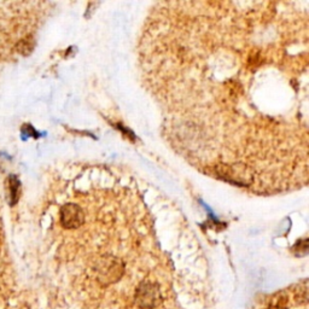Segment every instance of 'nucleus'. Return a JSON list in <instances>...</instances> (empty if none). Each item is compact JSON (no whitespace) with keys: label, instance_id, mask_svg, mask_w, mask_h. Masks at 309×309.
Returning a JSON list of instances; mask_svg holds the SVG:
<instances>
[{"label":"nucleus","instance_id":"nucleus-4","mask_svg":"<svg viewBox=\"0 0 309 309\" xmlns=\"http://www.w3.org/2000/svg\"><path fill=\"white\" fill-rule=\"evenodd\" d=\"M33 48H34V41H33L32 37L22 39L17 45V50L21 52L23 56H28L33 51Z\"/></svg>","mask_w":309,"mask_h":309},{"label":"nucleus","instance_id":"nucleus-3","mask_svg":"<svg viewBox=\"0 0 309 309\" xmlns=\"http://www.w3.org/2000/svg\"><path fill=\"white\" fill-rule=\"evenodd\" d=\"M19 182L15 175H10L8 179V189H9V196H10V204H16L18 200L19 196Z\"/></svg>","mask_w":309,"mask_h":309},{"label":"nucleus","instance_id":"nucleus-1","mask_svg":"<svg viewBox=\"0 0 309 309\" xmlns=\"http://www.w3.org/2000/svg\"><path fill=\"white\" fill-rule=\"evenodd\" d=\"M162 301L161 291L157 285L152 282H143L138 287L136 291V302L138 305L144 309H151L157 307Z\"/></svg>","mask_w":309,"mask_h":309},{"label":"nucleus","instance_id":"nucleus-2","mask_svg":"<svg viewBox=\"0 0 309 309\" xmlns=\"http://www.w3.org/2000/svg\"><path fill=\"white\" fill-rule=\"evenodd\" d=\"M85 222V213L81 207L75 203H67L61 209V223L68 229H74L80 227Z\"/></svg>","mask_w":309,"mask_h":309}]
</instances>
